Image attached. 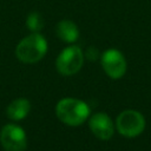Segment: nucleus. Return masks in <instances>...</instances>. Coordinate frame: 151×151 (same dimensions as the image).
Segmentation results:
<instances>
[{"label": "nucleus", "instance_id": "nucleus-4", "mask_svg": "<svg viewBox=\"0 0 151 151\" xmlns=\"http://www.w3.org/2000/svg\"><path fill=\"white\" fill-rule=\"evenodd\" d=\"M146 122L144 116L137 110H124L116 119V127L118 132L126 138H134L139 136L145 129Z\"/></svg>", "mask_w": 151, "mask_h": 151}, {"label": "nucleus", "instance_id": "nucleus-2", "mask_svg": "<svg viewBox=\"0 0 151 151\" xmlns=\"http://www.w3.org/2000/svg\"><path fill=\"white\" fill-rule=\"evenodd\" d=\"M47 47L45 37L39 32H32L19 41L15 47V57L25 64H34L45 57Z\"/></svg>", "mask_w": 151, "mask_h": 151}, {"label": "nucleus", "instance_id": "nucleus-8", "mask_svg": "<svg viewBox=\"0 0 151 151\" xmlns=\"http://www.w3.org/2000/svg\"><path fill=\"white\" fill-rule=\"evenodd\" d=\"M55 34L57 37L67 44H72L78 40L79 38V28L72 20L64 19L60 20L55 26Z\"/></svg>", "mask_w": 151, "mask_h": 151}, {"label": "nucleus", "instance_id": "nucleus-9", "mask_svg": "<svg viewBox=\"0 0 151 151\" xmlns=\"http://www.w3.org/2000/svg\"><path fill=\"white\" fill-rule=\"evenodd\" d=\"M29 111H31L29 100L26 98H17L13 101H11L6 107V116L14 122H19L26 118Z\"/></svg>", "mask_w": 151, "mask_h": 151}, {"label": "nucleus", "instance_id": "nucleus-1", "mask_svg": "<svg viewBox=\"0 0 151 151\" xmlns=\"http://www.w3.org/2000/svg\"><path fill=\"white\" fill-rule=\"evenodd\" d=\"M90 106L77 98H63L55 105V116L68 126L81 125L90 116Z\"/></svg>", "mask_w": 151, "mask_h": 151}, {"label": "nucleus", "instance_id": "nucleus-3", "mask_svg": "<svg viewBox=\"0 0 151 151\" xmlns=\"http://www.w3.org/2000/svg\"><path fill=\"white\" fill-rule=\"evenodd\" d=\"M84 52L79 46L71 45L65 47L55 60V68L57 71L65 77L73 76L80 71L84 64Z\"/></svg>", "mask_w": 151, "mask_h": 151}, {"label": "nucleus", "instance_id": "nucleus-10", "mask_svg": "<svg viewBox=\"0 0 151 151\" xmlns=\"http://www.w3.org/2000/svg\"><path fill=\"white\" fill-rule=\"evenodd\" d=\"M44 18L38 12H32L26 18V27L31 32H40L44 27Z\"/></svg>", "mask_w": 151, "mask_h": 151}, {"label": "nucleus", "instance_id": "nucleus-11", "mask_svg": "<svg viewBox=\"0 0 151 151\" xmlns=\"http://www.w3.org/2000/svg\"><path fill=\"white\" fill-rule=\"evenodd\" d=\"M84 57H85L86 59L91 60V61H94V60H97V59L99 58V52H98V50H97L96 47L90 46V47L86 50V52H85Z\"/></svg>", "mask_w": 151, "mask_h": 151}, {"label": "nucleus", "instance_id": "nucleus-7", "mask_svg": "<svg viewBox=\"0 0 151 151\" xmlns=\"http://www.w3.org/2000/svg\"><path fill=\"white\" fill-rule=\"evenodd\" d=\"M91 132L101 140H109L114 133V124L110 116L105 112H97L88 120Z\"/></svg>", "mask_w": 151, "mask_h": 151}, {"label": "nucleus", "instance_id": "nucleus-6", "mask_svg": "<svg viewBox=\"0 0 151 151\" xmlns=\"http://www.w3.org/2000/svg\"><path fill=\"white\" fill-rule=\"evenodd\" d=\"M0 143L6 151H25L27 147V136L21 126L7 124L0 131Z\"/></svg>", "mask_w": 151, "mask_h": 151}, {"label": "nucleus", "instance_id": "nucleus-5", "mask_svg": "<svg viewBox=\"0 0 151 151\" xmlns=\"http://www.w3.org/2000/svg\"><path fill=\"white\" fill-rule=\"evenodd\" d=\"M100 63L104 72L111 79L123 78L127 68V63L124 54L116 48L106 50L100 55Z\"/></svg>", "mask_w": 151, "mask_h": 151}]
</instances>
